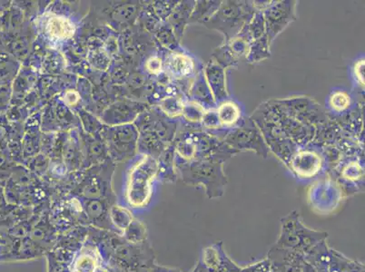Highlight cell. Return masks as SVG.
I'll return each mask as SVG.
<instances>
[{
    "label": "cell",
    "mask_w": 365,
    "mask_h": 272,
    "mask_svg": "<svg viewBox=\"0 0 365 272\" xmlns=\"http://www.w3.org/2000/svg\"><path fill=\"white\" fill-rule=\"evenodd\" d=\"M273 272H303L304 255L300 252L273 247L268 257Z\"/></svg>",
    "instance_id": "cell-5"
},
{
    "label": "cell",
    "mask_w": 365,
    "mask_h": 272,
    "mask_svg": "<svg viewBox=\"0 0 365 272\" xmlns=\"http://www.w3.org/2000/svg\"><path fill=\"white\" fill-rule=\"evenodd\" d=\"M46 31L56 38H66L74 34V28L71 22L61 16H52L46 23Z\"/></svg>",
    "instance_id": "cell-8"
},
{
    "label": "cell",
    "mask_w": 365,
    "mask_h": 272,
    "mask_svg": "<svg viewBox=\"0 0 365 272\" xmlns=\"http://www.w3.org/2000/svg\"><path fill=\"white\" fill-rule=\"evenodd\" d=\"M113 260L122 272H143L155 263V255L148 241L131 244L121 241L113 249Z\"/></svg>",
    "instance_id": "cell-3"
},
{
    "label": "cell",
    "mask_w": 365,
    "mask_h": 272,
    "mask_svg": "<svg viewBox=\"0 0 365 272\" xmlns=\"http://www.w3.org/2000/svg\"><path fill=\"white\" fill-rule=\"evenodd\" d=\"M123 239L128 244H139L147 241V225L138 220H133L129 226L122 232Z\"/></svg>",
    "instance_id": "cell-9"
},
{
    "label": "cell",
    "mask_w": 365,
    "mask_h": 272,
    "mask_svg": "<svg viewBox=\"0 0 365 272\" xmlns=\"http://www.w3.org/2000/svg\"><path fill=\"white\" fill-rule=\"evenodd\" d=\"M240 272H272V265L269 258L257 262L249 266L241 268Z\"/></svg>",
    "instance_id": "cell-13"
},
{
    "label": "cell",
    "mask_w": 365,
    "mask_h": 272,
    "mask_svg": "<svg viewBox=\"0 0 365 272\" xmlns=\"http://www.w3.org/2000/svg\"><path fill=\"white\" fill-rule=\"evenodd\" d=\"M349 98L344 93L338 92L331 96V105L337 111L344 110L349 105Z\"/></svg>",
    "instance_id": "cell-12"
},
{
    "label": "cell",
    "mask_w": 365,
    "mask_h": 272,
    "mask_svg": "<svg viewBox=\"0 0 365 272\" xmlns=\"http://www.w3.org/2000/svg\"><path fill=\"white\" fill-rule=\"evenodd\" d=\"M134 219L132 212L127 208L115 205L109 209V221H110L111 225L118 229L119 231H124Z\"/></svg>",
    "instance_id": "cell-10"
},
{
    "label": "cell",
    "mask_w": 365,
    "mask_h": 272,
    "mask_svg": "<svg viewBox=\"0 0 365 272\" xmlns=\"http://www.w3.org/2000/svg\"><path fill=\"white\" fill-rule=\"evenodd\" d=\"M272 272H273V271H272Z\"/></svg>",
    "instance_id": "cell-16"
},
{
    "label": "cell",
    "mask_w": 365,
    "mask_h": 272,
    "mask_svg": "<svg viewBox=\"0 0 365 272\" xmlns=\"http://www.w3.org/2000/svg\"><path fill=\"white\" fill-rule=\"evenodd\" d=\"M238 106L233 104V103H227L221 105V108L218 110V119L220 122H223L224 125H233L234 122L238 120L239 114Z\"/></svg>",
    "instance_id": "cell-11"
},
{
    "label": "cell",
    "mask_w": 365,
    "mask_h": 272,
    "mask_svg": "<svg viewBox=\"0 0 365 272\" xmlns=\"http://www.w3.org/2000/svg\"><path fill=\"white\" fill-rule=\"evenodd\" d=\"M355 74L361 85H364V61H360L355 66Z\"/></svg>",
    "instance_id": "cell-15"
},
{
    "label": "cell",
    "mask_w": 365,
    "mask_h": 272,
    "mask_svg": "<svg viewBox=\"0 0 365 272\" xmlns=\"http://www.w3.org/2000/svg\"><path fill=\"white\" fill-rule=\"evenodd\" d=\"M158 164L154 158L145 157L132 168L128 179L125 198L133 208L147 206L152 195V184L157 177Z\"/></svg>",
    "instance_id": "cell-2"
},
{
    "label": "cell",
    "mask_w": 365,
    "mask_h": 272,
    "mask_svg": "<svg viewBox=\"0 0 365 272\" xmlns=\"http://www.w3.org/2000/svg\"><path fill=\"white\" fill-rule=\"evenodd\" d=\"M198 266L204 272H240L238 267L225 251L223 242L218 241L202 250Z\"/></svg>",
    "instance_id": "cell-4"
},
{
    "label": "cell",
    "mask_w": 365,
    "mask_h": 272,
    "mask_svg": "<svg viewBox=\"0 0 365 272\" xmlns=\"http://www.w3.org/2000/svg\"><path fill=\"white\" fill-rule=\"evenodd\" d=\"M143 272H182L178 268H168L165 266H162V265H158L157 263H153L151 266L145 268V270Z\"/></svg>",
    "instance_id": "cell-14"
},
{
    "label": "cell",
    "mask_w": 365,
    "mask_h": 272,
    "mask_svg": "<svg viewBox=\"0 0 365 272\" xmlns=\"http://www.w3.org/2000/svg\"><path fill=\"white\" fill-rule=\"evenodd\" d=\"M99 267L98 251L94 246H85L73 261L71 272H97Z\"/></svg>",
    "instance_id": "cell-7"
},
{
    "label": "cell",
    "mask_w": 365,
    "mask_h": 272,
    "mask_svg": "<svg viewBox=\"0 0 365 272\" xmlns=\"http://www.w3.org/2000/svg\"><path fill=\"white\" fill-rule=\"evenodd\" d=\"M327 232L305 227L299 212L292 211L282 219L279 238L274 247L298 251L305 256L317 245L327 241Z\"/></svg>",
    "instance_id": "cell-1"
},
{
    "label": "cell",
    "mask_w": 365,
    "mask_h": 272,
    "mask_svg": "<svg viewBox=\"0 0 365 272\" xmlns=\"http://www.w3.org/2000/svg\"><path fill=\"white\" fill-rule=\"evenodd\" d=\"M321 159L313 152H302L294 158L292 169L301 178H312L321 170Z\"/></svg>",
    "instance_id": "cell-6"
}]
</instances>
